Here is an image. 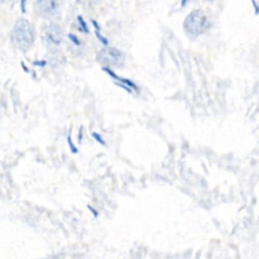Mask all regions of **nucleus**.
Listing matches in <instances>:
<instances>
[{"label": "nucleus", "instance_id": "1", "mask_svg": "<svg viewBox=\"0 0 259 259\" xmlns=\"http://www.w3.org/2000/svg\"><path fill=\"white\" fill-rule=\"evenodd\" d=\"M10 39L13 46L19 51H28L34 42V30L32 25L26 19H18L12 27Z\"/></svg>", "mask_w": 259, "mask_h": 259}, {"label": "nucleus", "instance_id": "2", "mask_svg": "<svg viewBox=\"0 0 259 259\" xmlns=\"http://www.w3.org/2000/svg\"><path fill=\"white\" fill-rule=\"evenodd\" d=\"M208 27L209 21L201 10H193L183 22V28L189 36H198L206 31Z\"/></svg>", "mask_w": 259, "mask_h": 259}, {"label": "nucleus", "instance_id": "3", "mask_svg": "<svg viewBox=\"0 0 259 259\" xmlns=\"http://www.w3.org/2000/svg\"><path fill=\"white\" fill-rule=\"evenodd\" d=\"M63 29L57 23H51L46 26L41 34L44 45L51 51H56L60 48L63 41Z\"/></svg>", "mask_w": 259, "mask_h": 259}, {"label": "nucleus", "instance_id": "4", "mask_svg": "<svg viewBox=\"0 0 259 259\" xmlns=\"http://www.w3.org/2000/svg\"><path fill=\"white\" fill-rule=\"evenodd\" d=\"M124 59L122 52L114 48H104L99 51L97 55V60L103 66L109 68L111 66L120 65Z\"/></svg>", "mask_w": 259, "mask_h": 259}, {"label": "nucleus", "instance_id": "5", "mask_svg": "<svg viewBox=\"0 0 259 259\" xmlns=\"http://www.w3.org/2000/svg\"><path fill=\"white\" fill-rule=\"evenodd\" d=\"M60 6L61 0H37L35 11L44 18H55L60 13Z\"/></svg>", "mask_w": 259, "mask_h": 259}, {"label": "nucleus", "instance_id": "6", "mask_svg": "<svg viewBox=\"0 0 259 259\" xmlns=\"http://www.w3.org/2000/svg\"><path fill=\"white\" fill-rule=\"evenodd\" d=\"M103 70L114 80V82H115L118 86L122 87V88H123L124 90H126L127 92L134 93L135 91H138V90H139L138 86L134 83V81H132V80H130V79H126V78H122V77L117 76L114 72H112V71H111L109 68H107V67H104Z\"/></svg>", "mask_w": 259, "mask_h": 259}, {"label": "nucleus", "instance_id": "7", "mask_svg": "<svg viewBox=\"0 0 259 259\" xmlns=\"http://www.w3.org/2000/svg\"><path fill=\"white\" fill-rule=\"evenodd\" d=\"M91 22H92V24H93V26L95 27V34H96V36H97V38L104 45V46H107V44H108V40H107V38H105L101 33H100V27H99V25H98V23L94 20V19H92L91 20Z\"/></svg>", "mask_w": 259, "mask_h": 259}, {"label": "nucleus", "instance_id": "8", "mask_svg": "<svg viewBox=\"0 0 259 259\" xmlns=\"http://www.w3.org/2000/svg\"><path fill=\"white\" fill-rule=\"evenodd\" d=\"M77 20H78V23H79V27H80V30L85 32V33H88L89 29H88V26L85 22V20L83 19V17L81 15H78L77 16Z\"/></svg>", "mask_w": 259, "mask_h": 259}, {"label": "nucleus", "instance_id": "9", "mask_svg": "<svg viewBox=\"0 0 259 259\" xmlns=\"http://www.w3.org/2000/svg\"><path fill=\"white\" fill-rule=\"evenodd\" d=\"M68 37L70 38V40L75 45V46H80L81 45V41L80 39L75 35V34H72V33H69L68 34Z\"/></svg>", "mask_w": 259, "mask_h": 259}, {"label": "nucleus", "instance_id": "10", "mask_svg": "<svg viewBox=\"0 0 259 259\" xmlns=\"http://www.w3.org/2000/svg\"><path fill=\"white\" fill-rule=\"evenodd\" d=\"M26 2H27V0H20L19 6H20V10L22 13H25V11H26Z\"/></svg>", "mask_w": 259, "mask_h": 259}, {"label": "nucleus", "instance_id": "11", "mask_svg": "<svg viewBox=\"0 0 259 259\" xmlns=\"http://www.w3.org/2000/svg\"><path fill=\"white\" fill-rule=\"evenodd\" d=\"M93 136H94V137H96L95 139H96V140H98V142H99L100 144H103V145H104V142L102 141V139H100L99 135H97V134H95V133H94V134H93Z\"/></svg>", "mask_w": 259, "mask_h": 259}, {"label": "nucleus", "instance_id": "12", "mask_svg": "<svg viewBox=\"0 0 259 259\" xmlns=\"http://www.w3.org/2000/svg\"><path fill=\"white\" fill-rule=\"evenodd\" d=\"M189 0H181V7H184Z\"/></svg>", "mask_w": 259, "mask_h": 259}, {"label": "nucleus", "instance_id": "13", "mask_svg": "<svg viewBox=\"0 0 259 259\" xmlns=\"http://www.w3.org/2000/svg\"><path fill=\"white\" fill-rule=\"evenodd\" d=\"M3 1H4V0H0V4H1V3H3Z\"/></svg>", "mask_w": 259, "mask_h": 259}, {"label": "nucleus", "instance_id": "14", "mask_svg": "<svg viewBox=\"0 0 259 259\" xmlns=\"http://www.w3.org/2000/svg\"><path fill=\"white\" fill-rule=\"evenodd\" d=\"M205 1H212V0H205Z\"/></svg>", "mask_w": 259, "mask_h": 259}]
</instances>
